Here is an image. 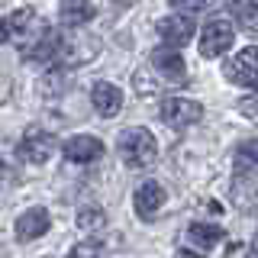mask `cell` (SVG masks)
Returning <instances> with one entry per match:
<instances>
[{
  "instance_id": "obj_10",
  "label": "cell",
  "mask_w": 258,
  "mask_h": 258,
  "mask_svg": "<svg viewBox=\"0 0 258 258\" xmlns=\"http://www.w3.org/2000/svg\"><path fill=\"white\" fill-rule=\"evenodd\" d=\"M91 103L103 119H113L123 110V91H119L116 84H110V81H97L94 91H91Z\"/></svg>"
},
{
  "instance_id": "obj_21",
  "label": "cell",
  "mask_w": 258,
  "mask_h": 258,
  "mask_svg": "<svg viewBox=\"0 0 258 258\" xmlns=\"http://www.w3.org/2000/svg\"><path fill=\"white\" fill-rule=\"evenodd\" d=\"M229 13L236 16L239 23H252V20H258V7L252 4V0H236V4L229 7Z\"/></svg>"
},
{
  "instance_id": "obj_25",
  "label": "cell",
  "mask_w": 258,
  "mask_h": 258,
  "mask_svg": "<svg viewBox=\"0 0 258 258\" xmlns=\"http://www.w3.org/2000/svg\"><path fill=\"white\" fill-rule=\"evenodd\" d=\"M10 39V29H7V20H0V45Z\"/></svg>"
},
{
  "instance_id": "obj_16",
  "label": "cell",
  "mask_w": 258,
  "mask_h": 258,
  "mask_svg": "<svg viewBox=\"0 0 258 258\" xmlns=\"http://www.w3.org/2000/svg\"><path fill=\"white\" fill-rule=\"evenodd\" d=\"M223 239V229L220 226H207V223H194L187 229V242L190 245H197L200 252H210V248L216 245V242Z\"/></svg>"
},
{
  "instance_id": "obj_6",
  "label": "cell",
  "mask_w": 258,
  "mask_h": 258,
  "mask_svg": "<svg viewBox=\"0 0 258 258\" xmlns=\"http://www.w3.org/2000/svg\"><path fill=\"white\" fill-rule=\"evenodd\" d=\"M226 78H229L232 84L255 87L258 91V45L242 48L232 61H226Z\"/></svg>"
},
{
  "instance_id": "obj_15",
  "label": "cell",
  "mask_w": 258,
  "mask_h": 258,
  "mask_svg": "<svg viewBox=\"0 0 258 258\" xmlns=\"http://www.w3.org/2000/svg\"><path fill=\"white\" fill-rule=\"evenodd\" d=\"M97 16V7L91 0H64L61 4V23L64 26H84Z\"/></svg>"
},
{
  "instance_id": "obj_27",
  "label": "cell",
  "mask_w": 258,
  "mask_h": 258,
  "mask_svg": "<svg viewBox=\"0 0 258 258\" xmlns=\"http://www.w3.org/2000/svg\"><path fill=\"white\" fill-rule=\"evenodd\" d=\"M174 258H197V255H194V252H177Z\"/></svg>"
},
{
  "instance_id": "obj_14",
  "label": "cell",
  "mask_w": 258,
  "mask_h": 258,
  "mask_svg": "<svg viewBox=\"0 0 258 258\" xmlns=\"http://www.w3.org/2000/svg\"><path fill=\"white\" fill-rule=\"evenodd\" d=\"M39 26V16L29 10V7H20V10L10 13V20H7V29H10V39H16V42L29 45L36 42V36H32V29Z\"/></svg>"
},
{
  "instance_id": "obj_19",
  "label": "cell",
  "mask_w": 258,
  "mask_h": 258,
  "mask_svg": "<svg viewBox=\"0 0 258 258\" xmlns=\"http://www.w3.org/2000/svg\"><path fill=\"white\" fill-rule=\"evenodd\" d=\"M107 226V213L100 207H81L78 210V229L81 232H100Z\"/></svg>"
},
{
  "instance_id": "obj_3",
  "label": "cell",
  "mask_w": 258,
  "mask_h": 258,
  "mask_svg": "<svg viewBox=\"0 0 258 258\" xmlns=\"http://www.w3.org/2000/svg\"><path fill=\"white\" fill-rule=\"evenodd\" d=\"M232 39H236V32H232V23L229 20H210L204 29H200V55L204 58H220L223 52H229Z\"/></svg>"
},
{
  "instance_id": "obj_26",
  "label": "cell",
  "mask_w": 258,
  "mask_h": 258,
  "mask_svg": "<svg viewBox=\"0 0 258 258\" xmlns=\"http://www.w3.org/2000/svg\"><path fill=\"white\" fill-rule=\"evenodd\" d=\"M245 258H258V236L252 239V245H248V255Z\"/></svg>"
},
{
  "instance_id": "obj_9",
  "label": "cell",
  "mask_w": 258,
  "mask_h": 258,
  "mask_svg": "<svg viewBox=\"0 0 258 258\" xmlns=\"http://www.w3.org/2000/svg\"><path fill=\"white\" fill-rule=\"evenodd\" d=\"M194 32H197V26H194V20L187 13H171V16H165V20H158V36L174 48L187 45L194 39Z\"/></svg>"
},
{
  "instance_id": "obj_1",
  "label": "cell",
  "mask_w": 258,
  "mask_h": 258,
  "mask_svg": "<svg viewBox=\"0 0 258 258\" xmlns=\"http://www.w3.org/2000/svg\"><path fill=\"white\" fill-rule=\"evenodd\" d=\"M116 152H119V158H123L126 168L142 171V168H152V165H155V158H158V142H155V136H152L145 126H129V129H123V133H119Z\"/></svg>"
},
{
  "instance_id": "obj_22",
  "label": "cell",
  "mask_w": 258,
  "mask_h": 258,
  "mask_svg": "<svg viewBox=\"0 0 258 258\" xmlns=\"http://www.w3.org/2000/svg\"><path fill=\"white\" fill-rule=\"evenodd\" d=\"M100 242H81V245L71 248V255L68 258H100Z\"/></svg>"
},
{
  "instance_id": "obj_20",
  "label": "cell",
  "mask_w": 258,
  "mask_h": 258,
  "mask_svg": "<svg viewBox=\"0 0 258 258\" xmlns=\"http://www.w3.org/2000/svg\"><path fill=\"white\" fill-rule=\"evenodd\" d=\"M236 204L258 216V181H242L236 187Z\"/></svg>"
},
{
  "instance_id": "obj_13",
  "label": "cell",
  "mask_w": 258,
  "mask_h": 258,
  "mask_svg": "<svg viewBox=\"0 0 258 258\" xmlns=\"http://www.w3.org/2000/svg\"><path fill=\"white\" fill-rule=\"evenodd\" d=\"M165 207V187L158 181H145L139 190H136V213L142 220H155V213Z\"/></svg>"
},
{
  "instance_id": "obj_12",
  "label": "cell",
  "mask_w": 258,
  "mask_h": 258,
  "mask_svg": "<svg viewBox=\"0 0 258 258\" xmlns=\"http://www.w3.org/2000/svg\"><path fill=\"white\" fill-rule=\"evenodd\" d=\"M58 48H61V32L58 29H42V36L36 42H29L23 48V58L29 61H58Z\"/></svg>"
},
{
  "instance_id": "obj_2",
  "label": "cell",
  "mask_w": 258,
  "mask_h": 258,
  "mask_svg": "<svg viewBox=\"0 0 258 258\" xmlns=\"http://www.w3.org/2000/svg\"><path fill=\"white\" fill-rule=\"evenodd\" d=\"M55 149H58L55 133L39 129V126H29L26 133H23L20 145H16V155H20L23 161H29V165H45V161L55 155Z\"/></svg>"
},
{
  "instance_id": "obj_8",
  "label": "cell",
  "mask_w": 258,
  "mask_h": 258,
  "mask_svg": "<svg viewBox=\"0 0 258 258\" xmlns=\"http://www.w3.org/2000/svg\"><path fill=\"white\" fill-rule=\"evenodd\" d=\"M61 155L68 161H75V165H91V161L103 158V142L97 139V136H71L68 142L61 145Z\"/></svg>"
},
{
  "instance_id": "obj_28",
  "label": "cell",
  "mask_w": 258,
  "mask_h": 258,
  "mask_svg": "<svg viewBox=\"0 0 258 258\" xmlns=\"http://www.w3.org/2000/svg\"><path fill=\"white\" fill-rule=\"evenodd\" d=\"M116 4H126V0H116Z\"/></svg>"
},
{
  "instance_id": "obj_5",
  "label": "cell",
  "mask_w": 258,
  "mask_h": 258,
  "mask_svg": "<svg viewBox=\"0 0 258 258\" xmlns=\"http://www.w3.org/2000/svg\"><path fill=\"white\" fill-rule=\"evenodd\" d=\"M200 116H204V107L190 97H165L161 100V119L174 129H187L200 123Z\"/></svg>"
},
{
  "instance_id": "obj_18",
  "label": "cell",
  "mask_w": 258,
  "mask_h": 258,
  "mask_svg": "<svg viewBox=\"0 0 258 258\" xmlns=\"http://www.w3.org/2000/svg\"><path fill=\"white\" fill-rule=\"evenodd\" d=\"M64 91H68V71H64V68L45 71L42 81H39V94H42V97H58Z\"/></svg>"
},
{
  "instance_id": "obj_4",
  "label": "cell",
  "mask_w": 258,
  "mask_h": 258,
  "mask_svg": "<svg viewBox=\"0 0 258 258\" xmlns=\"http://www.w3.org/2000/svg\"><path fill=\"white\" fill-rule=\"evenodd\" d=\"M97 52H100V39L97 36H61L58 64L61 68H78V64L97 58Z\"/></svg>"
},
{
  "instance_id": "obj_11",
  "label": "cell",
  "mask_w": 258,
  "mask_h": 258,
  "mask_svg": "<svg viewBox=\"0 0 258 258\" xmlns=\"http://www.w3.org/2000/svg\"><path fill=\"white\" fill-rule=\"evenodd\" d=\"M48 226H52V216H48V210L32 207V210H26V213L16 220V239H20V242L42 239L45 232H48Z\"/></svg>"
},
{
  "instance_id": "obj_23",
  "label": "cell",
  "mask_w": 258,
  "mask_h": 258,
  "mask_svg": "<svg viewBox=\"0 0 258 258\" xmlns=\"http://www.w3.org/2000/svg\"><path fill=\"white\" fill-rule=\"evenodd\" d=\"M171 7H177V10H200L204 0H171Z\"/></svg>"
},
{
  "instance_id": "obj_7",
  "label": "cell",
  "mask_w": 258,
  "mask_h": 258,
  "mask_svg": "<svg viewBox=\"0 0 258 258\" xmlns=\"http://www.w3.org/2000/svg\"><path fill=\"white\" fill-rule=\"evenodd\" d=\"M152 68L165 81H171V84H184V81H187V64H184L181 52H177L174 45L155 48V52H152Z\"/></svg>"
},
{
  "instance_id": "obj_24",
  "label": "cell",
  "mask_w": 258,
  "mask_h": 258,
  "mask_svg": "<svg viewBox=\"0 0 258 258\" xmlns=\"http://www.w3.org/2000/svg\"><path fill=\"white\" fill-rule=\"evenodd\" d=\"M7 94H10V78H7V75H0V103L7 100Z\"/></svg>"
},
{
  "instance_id": "obj_17",
  "label": "cell",
  "mask_w": 258,
  "mask_h": 258,
  "mask_svg": "<svg viewBox=\"0 0 258 258\" xmlns=\"http://www.w3.org/2000/svg\"><path fill=\"white\" fill-rule=\"evenodd\" d=\"M255 165H258V139H245V142H239L236 155H232V168H236V174H239V177H245Z\"/></svg>"
}]
</instances>
